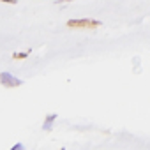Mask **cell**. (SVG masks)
<instances>
[{"label":"cell","mask_w":150,"mask_h":150,"mask_svg":"<svg viewBox=\"0 0 150 150\" xmlns=\"http://www.w3.org/2000/svg\"><path fill=\"white\" fill-rule=\"evenodd\" d=\"M103 23L99 20H92V18H78V20H69L67 21V28H97Z\"/></svg>","instance_id":"6da1fadb"},{"label":"cell","mask_w":150,"mask_h":150,"mask_svg":"<svg viewBox=\"0 0 150 150\" xmlns=\"http://www.w3.org/2000/svg\"><path fill=\"white\" fill-rule=\"evenodd\" d=\"M0 83H2L4 87H7V88H14V87L23 85V81H21L20 78L13 76V74H11V72H7V71L0 72Z\"/></svg>","instance_id":"7a4b0ae2"},{"label":"cell","mask_w":150,"mask_h":150,"mask_svg":"<svg viewBox=\"0 0 150 150\" xmlns=\"http://www.w3.org/2000/svg\"><path fill=\"white\" fill-rule=\"evenodd\" d=\"M57 117H58L57 113H50V115H48V117L44 118V124H42V129H44V131H51V124H53V122L57 120Z\"/></svg>","instance_id":"3957f363"},{"label":"cell","mask_w":150,"mask_h":150,"mask_svg":"<svg viewBox=\"0 0 150 150\" xmlns=\"http://www.w3.org/2000/svg\"><path fill=\"white\" fill-rule=\"evenodd\" d=\"M27 55H28V51H27V53H14L13 57H14L16 60H20V58H27Z\"/></svg>","instance_id":"277c9868"},{"label":"cell","mask_w":150,"mask_h":150,"mask_svg":"<svg viewBox=\"0 0 150 150\" xmlns=\"http://www.w3.org/2000/svg\"><path fill=\"white\" fill-rule=\"evenodd\" d=\"M21 148H23V145H21V143H16V145L13 146V150H21Z\"/></svg>","instance_id":"5b68a950"},{"label":"cell","mask_w":150,"mask_h":150,"mask_svg":"<svg viewBox=\"0 0 150 150\" xmlns=\"http://www.w3.org/2000/svg\"><path fill=\"white\" fill-rule=\"evenodd\" d=\"M0 2H6V4H18V0H0Z\"/></svg>","instance_id":"8992f818"},{"label":"cell","mask_w":150,"mask_h":150,"mask_svg":"<svg viewBox=\"0 0 150 150\" xmlns=\"http://www.w3.org/2000/svg\"><path fill=\"white\" fill-rule=\"evenodd\" d=\"M57 2H65V0H57Z\"/></svg>","instance_id":"52a82bcc"}]
</instances>
